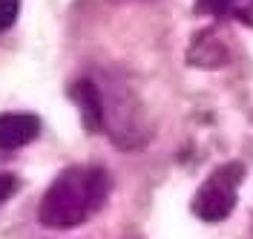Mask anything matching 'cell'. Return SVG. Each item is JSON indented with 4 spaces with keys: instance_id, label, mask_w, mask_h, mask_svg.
Masks as SVG:
<instances>
[{
    "instance_id": "cell-3",
    "label": "cell",
    "mask_w": 253,
    "mask_h": 239,
    "mask_svg": "<svg viewBox=\"0 0 253 239\" xmlns=\"http://www.w3.org/2000/svg\"><path fill=\"white\" fill-rule=\"evenodd\" d=\"M41 118L29 112H3L0 115V153H12L38 139Z\"/></svg>"
},
{
    "instance_id": "cell-8",
    "label": "cell",
    "mask_w": 253,
    "mask_h": 239,
    "mask_svg": "<svg viewBox=\"0 0 253 239\" xmlns=\"http://www.w3.org/2000/svg\"><path fill=\"white\" fill-rule=\"evenodd\" d=\"M15 188H17V182H15V176L12 173H0V205L15 193Z\"/></svg>"
},
{
    "instance_id": "cell-6",
    "label": "cell",
    "mask_w": 253,
    "mask_h": 239,
    "mask_svg": "<svg viewBox=\"0 0 253 239\" xmlns=\"http://www.w3.org/2000/svg\"><path fill=\"white\" fill-rule=\"evenodd\" d=\"M199 6L219 17H233L245 26H253V0H199Z\"/></svg>"
},
{
    "instance_id": "cell-4",
    "label": "cell",
    "mask_w": 253,
    "mask_h": 239,
    "mask_svg": "<svg viewBox=\"0 0 253 239\" xmlns=\"http://www.w3.org/2000/svg\"><path fill=\"white\" fill-rule=\"evenodd\" d=\"M72 101L81 110V121L86 133H101L104 130V93L98 90V84L89 78L75 81L72 87Z\"/></svg>"
},
{
    "instance_id": "cell-7",
    "label": "cell",
    "mask_w": 253,
    "mask_h": 239,
    "mask_svg": "<svg viewBox=\"0 0 253 239\" xmlns=\"http://www.w3.org/2000/svg\"><path fill=\"white\" fill-rule=\"evenodd\" d=\"M17 15H20V0H0V32L12 29Z\"/></svg>"
},
{
    "instance_id": "cell-5",
    "label": "cell",
    "mask_w": 253,
    "mask_h": 239,
    "mask_svg": "<svg viewBox=\"0 0 253 239\" xmlns=\"http://www.w3.org/2000/svg\"><path fill=\"white\" fill-rule=\"evenodd\" d=\"M227 58H230L227 55V47H224V41L213 29L199 32L187 49L190 66H202V69H219V66L227 64Z\"/></svg>"
},
{
    "instance_id": "cell-2",
    "label": "cell",
    "mask_w": 253,
    "mask_h": 239,
    "mask_svg": "<svg viewBox=\"0 0 253 239\" xmlns=\"http://www.w3.org/2000/svg\"><path fill=\"white\" fill-rule=\"evenodd\" d=\"M245 179V167L239 161H227L205 179V185L193 196V213L202 222H221L233 213L239 185Z\"/></svg>"
},
{
    "instance_id": "cell-1",
    "label": "cell",
    "mask_w": 253,
    "mask_h": 239,
    "mask_svg": "<svg viewBox=\"0 0 253 239\" xmlns=\"http://www.w3.org/2000/svg\"><path fill=\"white\" fill-rule=\"evenodd\" d=\"M110 176L101 167H69L55 176L38 205V222L52 231L78 228L104 205Z\"/></svg>"
}]
</instances>
